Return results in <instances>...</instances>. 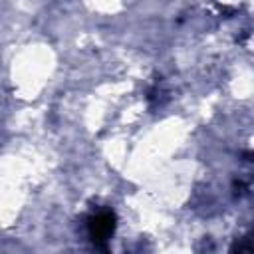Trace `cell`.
I'll use <instances>...</instances> for the list:
<instances>
[{
    "label": "cell",
    "instance_id": "1",
    "mask_svg": "<svg viewBox=\"0 0 254 254\" xmlns=\"http://www.w3.org/2000/svg\"><path fill=\"white\" fill-rule=\"evenodd\" d=\"M89 236L93 240V244L97 246H105V242L111 238L113 230H115V216L111 210H101L97 214H93L89 218Z\"/></svg>",
    "mask_w": 254,
    "mask_h": 254
}]
</instances>
